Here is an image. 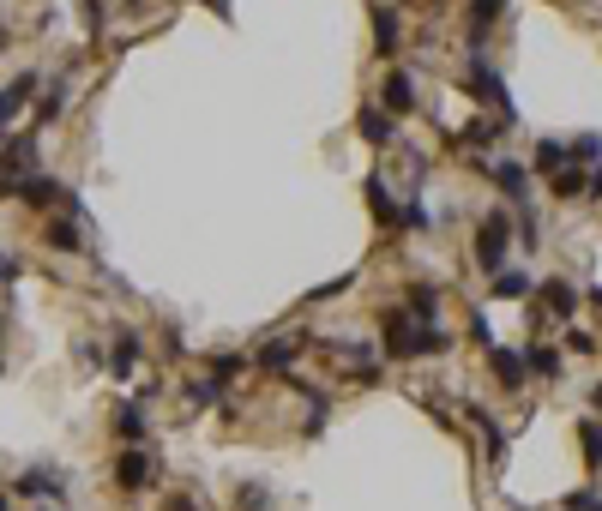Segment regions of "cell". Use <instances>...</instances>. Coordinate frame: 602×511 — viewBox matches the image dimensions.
<instances>
[{"instance_id":"cell-22","label":"cell","mask_w":602,"mask_h":511,"mask_svg":"<svg viewBox=\"0 0 602 511\" xmlns=\"http://www.w3.org/2000/svg\"><path fill=\"white\" fill-rule=\"evenodd\" d=\"M579 445H584V463L602 470V421H579Z\"/></svg>"},{"instance_id":"cell-20","label":"cell","mask_w":602,"mask_h":511,"mask_svg":"<svg viewBox=\"0 0 602 511\" xmlns=\"http://www.w3.org/2000/svg\"><path fill=\"white\" fill-rule=\"evenodd\" d=\"M530 163H536V175H561L566 169V145L561 138H542L536 151H530Z\"/></svg>"},{"instance_id":"cell-32","label":"cell","mask_w":602,"mask_h":511,"mask_svg":"<svg viewBox=\"0 0 602 511\" xmlns=\"http://www.w3.org/2000/svg\"><path fill=\"white\" fill-rule=\"evenodd\" d=\"M84 361V367H109V355H102V343H79V349H73Z\"/></svg>"},{"instance_id":"cell-16","label":"cell","mask_w":602,"mask_h":511,"mask_svg":"<svg viewBox=\"0 0 602 511\" xmlns=\"http://www.w3.org/2000/svg\"><path fill=\"white\" fill-rule=\"evenodd\" d=\"M31 91H37V73H19V79L0 91V127H13V120H19V109H24Z\"/></svg>"},{"instance_id":"cell-13","label":"cell","mask_w":602,"mask_h":511,"mask_svg":"<svg viewBox=\"0 0 602 511\" xmlns=\"http://www.w3.org/2000/svg\"><path fill=\"white\" fill-rule=\"evenodd\" d=\"M223 392H229V385H223L217 374H199V379H187V385H181V397H187V410H193V415L211 410V403H223Z\"/></svg>"},{"instance_id":"cell-12","label":"cell","mask_w":602,"mask_h":511,"mask_svg":"<svg viewBox=\"0 0 602 511\" xmlns=\"http://www.w3.org/2000/svg\"><path fill=\"white\" fill-rule=\"evenodd\" d=\"M367 211L380 216L385 229H398V223H403V205H398V193H392V187H385V181H380V175L367 181Z\"/></svg>"},{"instance_id":"cell-18","label":"cell","mask_w":602,"mask_h":511,"mask_svg":"<svg viewBox=\"0 0 602 511\" xmlns=\"http://www.w3.org/2000/svg\"><path fill=\"white\" fill-rule=\"evenodd\" d=\"M115 433L127 439V445H139L145 433H151V427H145V410H139V403H120V410H115Z\"/></svg>"},{"instance_id":"cell-1","label":"cell","mask_w":602,"mask_h":511,"mask_svg":"<svg viewBox=\"0 0 602 511\" xmlns=\"http://www.w3.org/2000/svg\"><path fill=\"white\" fill-rule=\"evenodd\" d=\"M452 349V337L440 331V325H421L416 313H403V307H392V313L380 319V355L385 361H421V355H446Z\"/></svg>"},{"instance_id":"cell-40","label":"cell","mask_w":602,"mask_h":511,"mask_svg":"<svg viewBox=\"0 0 602 511\" xmlns=\"http://www.w3.org/2000/svg\"><path fill=\"white\" fill-rule=\"evenodd\" d=\"M0 511H13V499H6V493H0Z\"/></svg>"},{"instance_id":"cell-23","label":"cell","mask_w":602,"mask_h":511,"mask_svg":"<svg viewBox=\"0 0 602 511\" xmlns=\"http://www.w3.org/2000/svg\"><path fill=\"white\" fill-rule=\"evenodd\" d=\"M470 415H476V427H482V439H488V457H494V463H500V457H506V433L494 427V415H482V410H470Z\"/></svg>"},{"instance_id":"cell-15","label":"cell","mask_w":602,"mask_h":511,"mask_svg":"<svg viewBox=\"0 0 602 511\" xmlns=\"http://www.w3.org/2000/svg\"><path fill=\"white\" fill-rule=\"evenodd\" d=\"M403 313H416L421 325H440V289H434V283H410V301H403Z\"/></svg>"},{"instance_id":"cell-14","label":"cell","mask_w":602,"mask_h":511,"mask_svg":"<svg viewBox=\"0 0 602 511\" xmlns=\"http://www.w3.org/2000/svg\"><path fill=\"white\" fill-rule=\"evenodd\" d=\"M42 241H49V253H79L84 247L73 216H49V223H42Z\"/></svg>"},{"instance_id":"cell-39","label":"cell","mask_w":602,"mask_h":511,"mask_svg":"<svg viewBox=\"0 0 602 511\" xmlns=\"http://www.w3.org/2000/svg\"><path fill=\"white\" fill-rule=\"evenodd\" d=\"M590 403H597V410H602V385H597V392H590Z\"/></svg>"},{"instance_id":"cell-38","label":"cell","mask_w":602,"mask_h":511,"mask_svg":"<svg viewBox=\"0 0 602 511\" xmlns=\"http://www.w3.org/2000/svg\"><path fill=\"white\" fill-rule=\"evenodd\" d=\"M205 6H211V13H217V19H229V0H205Z\"/></svg>"},{"instance_id":"cell-30","label":"cell","mask_w":602,"mask_h":511,"mask_svg":"<svg viewBox=\"0 0 602 511\" xmlns=\"http://www.w3.org/2000/svg\"><path fill=\"white\" fill-rule=\"evenodd\" d=\"M350 283H356V271H343V277H332V283H320V289H314L307 301H338L343 289H350Z\"/></svg>"},{"instance_id":"cell-29","label":"cell","mask_w":602,"mask_h":511,"mask_svg":"<svg viewBox=\"0 0 602 511\" xmlns=\"http://www.w3.org/2000/svg\"><path fill=\"white\" fill-rule=\"evenodd\" d=\"M241 367H247V361H241V355H235V349H223V355H211V374H217V379H223V385H229V379H235V374H241Z\"/></svg>"},{"instance_id":"cell-3","label":"cell","mask_w":602,"mask_h":511,"mask_svg":"<svg viewBox=\"0 0 602 511\" xmlns=\"http://www.w3.org/2000/svg\"><path fill=\"white\" fill-rule=\"evenodd\" d=\"M13 198H24L31 211H49V205H55V211H79V193H73L66 181H55V175H24Z\"/></svg>"},{"instance_id":"cell-41","label":"cell","mask_w":602,"mask_h":511,"mask_svg":"<svg viewBox=\"0 0 602 511\" xmlns=\"http://www.w3.org/2000/svg\"><path fill=\"white\" fill-rule=\"evenodd\" d=\"M0 48H6V31H0Z\"/></svg>"},{"instance_id":"cell-21","label":"cell","mask_w":602,"mask_h":511,"mask_svg":"<svg viewBox=\"0 0 602 511\" xmlns=\"http://www.w3.org/2000/svg\"><path fill=\"white\" fill-rule=\"evenodd\" d=\"M374 42H380V55H398V13L392 6L374 13Z\"/></svg>"},{"instance_id":"cell-26","label":"cell","mask_w":602,"mask_h":511,"mask_svg":"<svg viewBox=\"0 0 602 511\" xmlns=\"http://www.w3.org/2000/svg\"><path fill=\"white\" fill-rule=\"evenodd\" d=\"M524 289H530V277H524V271H500V277H494V295H500V301H518Z\"/></svg>"},{"instance_id":"cell-24","label":"cell","mask_w":602,"mask_h":511,"mask_svg":"<svg viewBox=\"0 0 602 511\" xmlns=\"http://www.w3.org/2000/svg\"><path fill=\"white\" fill-rule=\"evenodd\" d=\"M60 109H66V84L55 79V84H49V97L37 102V120H42V127H49V120H60Z\"/></svg>"},{"instance_id":"cell-33","label":"cell","mask_w":602,"mask_h":511,"mask_svg":"<svg viewBox=\"0 0 602 511\" xmlns=\"http://www.w3.org/2000/svg\"><path fill=\"white\" fill-rule=\"evenodd\" d=\"M566 349H579V355H597V337H590V331H566Z\"/></svg>"},{"instance_id":"cell-8","label":"cell","mask_w":602,"mask_h":511,"mask_svg":"<svg viewBox=\"0 0 602 511\" xmlns=\"http://www.w3.org/2000/svg\"><path fill=\"white\" fill-rule=\"evenodd\" d=\"M380 109H385V115H410V109H416V79H410V73H385Z\"/></svg>"},{"instance_id":"cell-7","label":"cell","mask_w":602,"mask_h":511,"mask_svg":"<svg viewBox=\"0 0 602 511\" xmlns=\"http://www.w3.org/2000/svg\"><path fill=\"white\" fill-rule=\"evenodd\" d=\"M13 493H24V499H42V493H49V499H66V481H60V470H24L19 481H13Z\"/></svg>"},{"instance_id":"cell-6","label":"cell","mask_w":602,"mask_h":511,"mask_svg":"<svg viewBox=\"0 0 602 511\" xmlns=\"http://www.w3.org/2000/svg\"><path fill=\"white\" fill-rule=\"evenodd\" d=\"M307 343H314V331H289V337H271V343H265V349H260V367H265V374H283V367H289V361H296V355L307 349Z\"/></svg>"},{"instance_id":"cell-17","label":"cell","mask_w":602,"mask_h":511,"mask_svg":"<svg viewBox=\"0 0 602 511\" xmlns=\"http://www.w3.org/2000/svg\"><path fill=\"white\" fill-rule=\"evenodd\" d=\"M488 361H494V379H500L506 392H524V355H512V349H488Z\"/></svg>"},{"instance_id":"cell-2","label":"cell","mask_w":602,"mask_h":511,"mask_svg":"<svg viewBox=\"0 0 602 511\" xmlns=\"http://www.w3.org/2000/svg\"><path fill=\"white\" fill-rule=\"evenodd\" d=\"M506 235H512V216H506V211L482 216V229H476V265L488 277H500V265H506Z\"/></svg>"},{"instance_id":"cell-5","label":"cell","mask_w":602,"mask_h":511,"mask_svg":"<svg viewBox=\"0 0 602 511\" xmlns=\"http://www.w3.org/2000/svg\"><path fill=\"white\" fill-rule=\"evenodd\" d=\"M356 133L367 138V145H380V151H385V145H398V115H385L380 102H367V109L356 115Z\"/></svg>"},{"instance_id":"cell-11","label":"cell","mask_w":602,"mask_h":511,"mask_svg":"<svg viewBox=\"0 0 602 511\" xmlns=\"http://www.w3.org/2000/svg\"><path fill=\"white\" fill-rule=\"evenodd\" d=\"M476 169H482V175H494V181H500V193L512 198V205H524V198H530V193H524V187H530V175H524L518 163H482V157H476Z\"/></svg>"},{"instance_id":"cell-25","label":"cell","mask_w":602,"mask_h":511,"mask_svg":"<svg viewBox=\"0 0 602 511\" xmlns=\"http://www.w3.org/2000/svg\"><path fill=\"white\" fill-rule=\"evenodd\" d=\"M597 157H602V138L597 133H584V138L566 145V163H597Z\"/></svg>"},{"instance_id":"cell-34","label":"cell","mask_w":602,"mask_h":511,"mask_svg":"<svg viewBox=\"0 0 602 511\" xmlns=\"http://www.w3.org/2000/svg\"><path fill=\"white\" fill-rule=\"evenodd\" d=\"M265 499H271V493H265L260 481H253V488H241V506H247V511H265Z\"/></svg>"},{"instance_id":"cell-37","label":"cell","mask_w":602,"mask_h":511,"mask_svg":"<svg viewBox=\"0 0 602 511\" xmlns=\"http://www.w3.org/2000/svg\"><path fill=\"white\" fill-rule=\"evenodd\" d=\"M0 283H19V259H6V253H0Z\"/></svg>"},{"instance_id":"cell-28","label":"cell","mask_w":602,"mask_h":511,"mask_svg":"<svg viewBox=\"0 0 602 511\" xmlns=\"http://www.w3.org/2000/svg\"><path fill=\"white\" fill-rule=\"evenodd\" d=\"M554 198H584V175L579 169H561V175H554Z\"/></svg>"},{"instance_id":"cell-10","label":"cell","mask_w":602,"mask_h":511,"mask_svg":"<svg viewBox=\"0 0 602 511\" xmlns=\"http://www.w3.org/2000/svg\"><path fill=\"white\" fill-rule=\"evenodd\" d=\"M542 313L572 319V313H579V289H572L566 277H548V283H542Z\"/></svg>"},{"instance_id":"cell-9","label":"cell","mask_w":602,"mask_h":511,"mask_svg":"<svg viewBox=\"0 0 602 511\" xmlns=\"http://www.w3.org/2000/svg\"><path fill=\"white\" fill-rule=\"evenodd\" d=\"M139 343H145L139 331H115V349H109V374H115V379L139 374Z\"/></svg>"},{"instance_id":"cell-19","label":"cell","mask_w":602,"mask_h":511,"mask_svg":"<svg viewBox=\"0 0 602 511\" xmlns=\"http://www.w3.org/2000/svg\"><path fill=\"white\" fill-rule=\"evenodd\" d=\"M524 374H542V379H561V355L548 349V343H530V349H524Z\"/></svg>"},{"instance_id":"cell-4","label":"cell","mask_w":602,"mask_h":511,"mask_svg":"<svg viewBox=\"0 0 602 511\" xmlns=\"http://www.w3.org/2000/svg\"><path fill=\"white\" fill-rule=\"evenodd\" d=\"M151 481H157V463H151L139 445H127V452L115 457V488H120V493H145Z\"/></svg>"},{"instance_id":"cell-27","label":"cell","mask_w":602,"mask_h":511,"mask_svg":"<svg viewBox=\"0 0 602 511\" xmlns=\"http://www.w3.org/2000/svg\"><path fill=\"white\" fill-rule=\"evenodd\" d=\"M500 13H506V0H470V24H476V31H488Z\"/></svg>"},{"instance_id":"cell-36","label":"cell","mask_w":602,"mask_h":511,"mask_svg":"<svg viewBox=\"0 0 602 511\" xmlns=\"http://www.w3.org/2000/svg\"><path fill=\"white\" fill-rule=\"evenodd\" d=\"M566 511H602V499H597V493H572V499H566Z\"/></svg>"},{"instance_id":"cell-35","label":"cell","mask_w":602,"mask_h":511,"mask_svg":"<svg viewBox=\"0 0 602 511\" xmlns=\"http://www.w3.org/2000/svg\"><path fill=\"white\" fill-rule=\"evenodd\" d=\"M470 337H476L482 349H494V331H488V319H482V313H476V319H470Z\"/></svg>"},{"instance_id":"cell-31","label":"cell","mask_w":602,"mask_h":511,"mask_svg":"<svg viewBox=\"0 0 602 511\" xmlns=\"http://www.w3.org/2000/svg\"><path fill=\"white\" fill-rule=\"evenodd\" d=\"M403 229H428V205H421V193H410V205H403Z\"/></svg>"}]
</instances>
